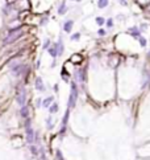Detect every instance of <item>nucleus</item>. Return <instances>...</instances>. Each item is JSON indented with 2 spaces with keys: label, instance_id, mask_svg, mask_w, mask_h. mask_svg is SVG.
I'll return each instance as SVG.
<instances>
[{
  "label": "nucleus",
  "instance_id": "nucleus-1",
  "mask_svg": "<svg viewBox=\"0 0 150 160\" xmlns=\"http://www.w3.org/2000/svg\"><path fill=\"white\" fill-rule=\"evenodd\" d=\"M20 36H23V31H21L20 28H16V29H12V31H9L8 36L4 38V45H8V44L15 43V41L20 37Z\"/></svg>",
  "mask_w": 150,
  "mask_h": 160
},
{
  "label": "nucleus",
  "instance_id": "nucleus-2",
  "mask_svg": "<svg viewBox=\"0 0 150 160\" xmlns=\"http://www.w3.org/2000/svg\"><path fill=\"white\" fill-rule=\"evenodd\" d=\"M108 5V0H99L97 1V7L99 8H105Z\"/></svg>",
  "mask_w": 150,
  "mask_h": 160
},
{
  "label": "nucleus",
  "instance_id": "nucleus-3",
  "mask_svg": "<svg viewBox=\"0 0 150 160\" xmlns=\"http://www.w3.org/2000/svg\"><path fill=\"white\" fill-rule=\"evenodd\" d=\"M36 87L38 89V90H44V85H42L41 78H37V80H36Z\"/></svg>",
  "mask_w": 150,
  "mask_h": 160
},
{
  "label": "nucleus",
  "instance_id": "nucleus-4",
  "mask_svg": "<svg viewBox=\"0 0 150 160\" xmlns=\"http://www.w3.org/2000/svg\"><path fill=\"white\" fill-rule=\"evenodd\" d=\"M71 28H73V21H66L65 27H63V29H65L66 32H70Z\"/></svg>",
  "mask_w": 150,
  "mask_h": 160
},
{
  "label": "nucleus",
  "instance_id": "nucleus-5",
  "mask_svg": "<svg viewBox=\"0 0 150 160\" xmlns=\"http://www.w3.org/2000/svg\"><path fill=\"white\" fill-rule=\"evenodd\" d=\"M19 102H20V105H24V102H25V94H24V91H21V94H19Z\"/></svg>",
  "mask_w": 150,
  "mask_h": 160
},
{
  "label": "nucleus",
  "instance_id": "nucleus-6",
  "mask_svg": "<svg viewBox=\"0 0 150 160\" xmlns=\"http://www.w3.org/2000/svg\"><path fill=\"white\" fill-rule=\"evenodd\" d=\"M49 52H50V54L53 56V57H55V56L58 54V52H57V46H54V48H50V50H49Z\"/></svg>",
  "mask_w": 150,
  "mask_h": 160
},
{
  "label": "nucleus",
  "instance_id": "nucleus-7",
  "mask_svg": "<svg viewBox=\"0 0 150 160\" xmlns=\"http://www.w3.org/2000/svg\"><path fill=\"white\" fill-rule=\"evenodd\" d=\"M65 12H66V4H65V3H62V5L59 7V9H58V13L62 15V13H65Z\"/></svg>",
  "mask_w": 150,
  "mask_h": 160
},
{
  "label": "nucleus",
  "instance_id": "nucleus-8",
  "mask_svg": "<svg viewBox=\"0 0 150 160\" xmlns=\"http://www.w3.org/2000/svg\"><path fill=\"white\" fill-rule=\"evenodd\" d=\"M96 23L99 24V25H103V24H104V19H103V17H97V19H96Z\"/></svg>",
  "mask_w": 150,
  "mask_h": 160
},
{
  "label": "nucleus",
  "instance_id": "nucleus-9",
  "mask_svg": "<svg viewBox=\"0 0 150 160\" xmlns=\"http://www.w3.org/2000/svg\"><path fill=\"white\" fill-rule=\"evenodd\" d=\"M26 114H28V110H26V107H23V110H21V115L25 118V117H26Z\"/></svg>",
  "mask_w": 150,
  "mask_h": 160
},
{
  "label": "nucleus",
  "instance_id": "nucleus-10",
  "mask_svg": "<svg viewBox=\"0 0 150 160\" xmlns=\"http://www.w3.org/2000/svg\"><path fill=\"white\" fill-rule=\"evenodd\" d=\"M49 102H51V98H48V99L44 102V103H45V106H48V103H49Z\"/></svg>",
  "mask_w": 150,
  "mask_h": 160
},
{
  "label": "nucleus",
  "instance_id": "nucleus-11",
  "mask_svg": "<svg viewBox=\"0 0 150 160\" xmlns=\"http://www.w3.org/2000/svg\"><path fill=\"white\" fill-rule=\"evenodd\" d=\"M107 23H108V27H112V20H111V19L107 21Z\"/></svg>",
  "mask_w": 150,
  "mask_h": 160
},
{
  "label": "nucleus",
  "instance_id": "nucleus-12",
  "mask_svg": "<svg viewBox=\"0 0 150 160\" xmlns=\"http://www.w3.org/2000/svg\"><path fill=\"white\" fill-rule=\"evenodd\" d=\"M73 38H74V40H77V38H79V34H74V36H73Z\"/></svg>",
  "mask_w": 150,
  "mask_h": 160
},
{
  "label": "nucleus",
  "instance_id": "nucleus-13",
  "mask_svg": "<svg viewBox=\"0 0 150 160\" xmlns=\"http://www.w3.org/2000/svg\"><path fill=\"white\" fill-rule=\"evenodd\" d=\"M51 111H57V105L53 106V109H51Z\"/></svg>",
  "mask_w": 150,
  "mask_h": 160
},
{
  "label": "nucleus",
  "instance_id": "nucleus-14",
  "mask_svg": "<svg viewBox=\"0 0 150 160\" xmlns=\"http://www.w3.org/2000/svg\"><path fill=\"white\" fill-rule=\"evenodd\" d=\"M77 1H80V0H77Z\"/></svg>",
  "mask_w": 150,
  "mask_h": 160
}]
</instances>
